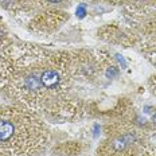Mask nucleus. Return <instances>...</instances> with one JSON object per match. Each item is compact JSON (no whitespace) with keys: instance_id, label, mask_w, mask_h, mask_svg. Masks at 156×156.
<instances>
[{"instance_id":"obj_4","label":"nucleus","mask_w":156,"mask_h":156,"mask_svg":"<svg viewBox=\"0 0 156 156\" xmlns=\"http://www.w3.org/2000/svg\"><path fill=\"white\" fill-rule=\"evenodd\" d=\"M24 86L27 87V89H30V90H37V89H39V87L42 86L41 78H38L37 76H28V77H26Z\"/></svg>"},{"instance_id":"obj_8","label":"nucleus","mask_w":156,"mask_h":156,"mask_svg":"<svg viewBox=\"0 0 156 156\" xmlns=\"http://www.w3.org/2000/svg\"><path fill=\"white\" fill-rule=\"evenodd\" d=\"M98 131H100V125L96 124V125H94V136H96V137L98 136Z\"/></svg>"},{"instance_id":"obj_5","label":"nucleus","mask_w":156,"mask_h":156,"mask_svg":"<svg viewBox=\"0 0 156 156\" xmlns=\"http://www.w3.org/2000/svg\"><path fill=\"white\" fill-rule=\"evenodd\" d=\"M86 8H85V4H80L77 7V9H76V15L78 16L80 19H82V18H85L86 16Z\"/></svg>"},{"instance_id":"obj_1","label":"nucleus","mask_w":156,"mask_h":156,"mask_svg":"<svg viewBox=\"0 0 156 156\" xmlns=\"http://www.w3.org/2000/svg\"><path fill=\"white\" fill-rule=\"evenodd\" d=\"M41 83H42V86L47 87V89L55 87L58 83H59V74L54 70L43 71L41 76Z\"/></svg>"},{"instance_id":"obj_2","label":"nucleus","mask_w":156,"mask_h":156,"mask_svg":"<svg viewBox=\"0 0 156 156\" xmlns=\"http://www.w3.org/2000/svg\"><path fill=\"white\" fill-rule=\"evenodd\" d=\"M15 133V125L7 120H0V143L8 141Z\"/></svg>"},{"instance_id":"obj_7","label":"nucleus","mask_w":156,"mask_h":156,"mask_svg":"<svg viewBox=\"0 0 156 156\" xmlns=\"http://www.w3.org/2000/svg\"><path fill=\"white\" fill-rule=\"evenodd\" d=\"M116 59L120 62V65H121L122 69H126V62H125V59L121 57V55H120V54H116Z\"/></svg>"},{"instance_id":"obj_10","label":"nucleus","mask_w":156,"mask_h":156,"mask_svg":"<svg viewBox=\"0 0 156 156\" xmlns=\"http://www.w3.org/2000/svg\"><path fill=\"white\" fill-rule=\"evenodd\" d=\"M152 121H154V122H155V124H156V113H155V115H154V116H152Z\"/></svg>"},{"instance_id":"obj_6","label":"nucleus","mask_w":156,"mask_h":156,"mask_svg":"<svg viewBox=\"0 0 156 156\" xmlns=\"http://www.w3.org/2000/svg\"><path fill=\"white\" fill-rule=\"evenodd\" d=\"M117 74H119V70L116 69V67H109L108 70H106V77L108 78H113V77H116Z\"/></svg>"},{"instance_id":"obj_9","label":"nucleus","mask_w":156,"mask_h":156,"mask_svg":"<svg viewBox=\"0 0 156 156\" xmlns=\"http://www.w3.org/2000/svg\"><path fill=\"white\" fill-rule=\"evenodd\" d=\"M47 2H50V3H61L62 0H47Z\"/></svg>"},{"instance_id":"obj_11","label":"nucleus","mask_w":156,"mask_h":156,"mask_svg":"<svg viewBox=\"0 0 156 156\" xmlns=\"http://www.w3.org/2000/svg\"><path fill=\"white\" fill-rule=\"evenodd\" d=\"M0 35H2V31H0Z\"/></svg>"},{"instance_id":"obj_3","label":"nucleus","mask_w":156,"mask_h":156,"mask_svg":"<svg viewBox=\"0 0 156 156\" xmlns=\"http://www.w3.org/2000/svg\"><path fill=\"white\" fill-rule=\"evenodd\" d=\"M133 141H135V136L133 135H124L122 137L115 140V143H113V148H115L116 151H122V149H125L128 145H131Z\"/></svg>"}]
</instances>
